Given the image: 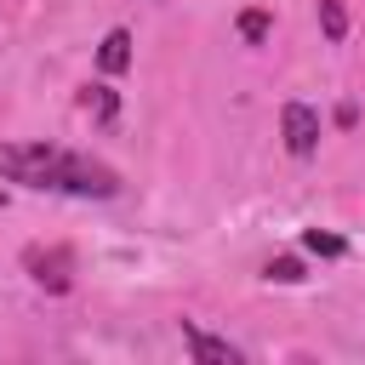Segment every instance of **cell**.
<instances>
[{"instance_id": "6da1fadb", "label": "cell", "mask_w": 365, "mask_h": 365, "mask_svg": "<svg viewBox=\"0 0 365 365\" xmlns=\"http://www.w3.org/2000/svg\"><path fill=\"white\" fill-rule=\"evenodd\" d=\"M0 177L23 182L34 194H74V200H114L120 177L114 165L57 148V143H0Z\"/></svg>"}, {"instance_id": "7a4b0ae2", "label": "cell", "mask_w": 365, "mask_h": 365, "mask_svg": "<svg viewBox=\"0 0 365 365\" xmlns=\"http://www.w3.org/2000/svg\"><path fill=\"white\" fill-rule=\"evenodd\" d=\"M279 131H285V148H291L297 160H308V154L319 148V114H314L308 103H285V108H279Z\"/></svg>"}, {"instance_id": "3957f363", "label": "cell", "mask_w": 365, "mask_h": 365, "mask_svg": "<svg viewBox=\"0 0 365 365\" xmlns=\"http://www.w3.org/2000/svg\"><path fill=\"white\" fill-rule=\"evenodd\" d=\"M182 342H188V354H194L200 365H245V354H240L234 342L205 336V331H200V325H188V319H182Z\"/></svg>"}, {"instance_id": "277c9868", "label": "cell", "mask_w": 365, "mask_h": 365, "mask_svg": "<svg viewBox=\"0 0 365 365\" xmlns=\"http://www.w3.org/2000/svg\"><path fill=\"white\" fill-rule=\"evenodd\" d=\"M23 262H29V274H34L46 291H68V268H74L68 251H40V245H34V251H23Z\"/></svg>"}, {"instance_id": "5b68a950", "label": "cell", "mask_w": 365, "mask_h": 365, "mask_svg": "<svg viewBox=\"0 0 365 365\" xmlns=\"http://www.w3.org/2000/svg\"><path fill=\"white\" fill-rule=\"evenodd\" d=\"M97 63H103L108 74H120V68L131 63V34H125V29H108V40H103V51H97Z\"/></svg>"}, {"instance_id": "8992f818", "label": "cell", "mask_w": 365, "mask_h": 365, "mask_svg": "<svg viewBox=\"0 0 365 365\" xmlns=\"http://www.w3.org/2000/svg\"><path fill=\"white\" fill-rule=\"evenodd\" d=\"M319 23H325V40H342V34H348V11H342V0H319Z\"/></svg>"}, {"instance_id": "52a82bcc", "label": "cell", "mask_w": 365, "mask_h": 365, "mask_svg": "<svg viewBox=\"0 0 365 365\" xmlns=\"http://www.w3.org/2000/svg\"><path fill=\"white\" fill-rule=\"evenodd\" d=\"M302 251H314V257H342L348 245H342L336 234H319V228H308V234H302Z\"/></svg>"}, {"instance_id": "ba28073f", "label": "cell", "mask_w": 365, "mask_h": 365, "mask_svg": "<svg viewBox=\"0 0 365 365\" xmlns=\"http://www.w3.org/2000/svg\"><path fill=\"white\" fill-rule=\"evenodd\" d=\"M86 108H91L97 120H114V108H120V103H114V91H108V86H97V91H86Z\"/></svg>"}, {"instance_id": "9c48e42d", "label": "cell", "mask_w": 365, "mask_h": 365, "mask_svg": "<svg viewBox=\"0 0 365 365\" xmlns=\"http://www.w3.org/2000/svg\"><path fill=\"white\" fill-rule=\"evenodd\" d=\"M268 279H279V285H297V279H302V262H297V257H274V262H268Z\"/></svg>"}, {"instance_id": "30bf717a", "label": "cell", "mask_w": 365, "mask_h": 365, "mask_svg": "<svg viewBox=\"0 0 365 365\" xmlns=\"http://www.w3.org/2000/svg\"><path fill=\"white\" fill-rule=\"evenodd\" d=\"M240 34H245V40H262V34H268V11H245V17H240Z\"/></svg>"}, {"instance_id": "8fae6325", "label": "cell", "mask_w": 365, "mask_h": 365, "mask_svg": "<svg viewBox=\"0 0 365 365\" xmlns=\"http://www.w3.org/2000/svg\"><path fill=\"white\" fill-rule=\"evenodd\" d=\"M0 211H6V188H0Z\"/></svg>"}]
</instances>
